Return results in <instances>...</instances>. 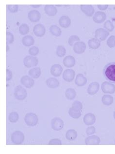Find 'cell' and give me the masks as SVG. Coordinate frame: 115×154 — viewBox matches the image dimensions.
<instances>
[{
	"mask_svg": "<svg viewBox=\"0 0 115 154\" xmlns=\"http://www.w3.org/2000/svg\"><path fill=\"white\" fill-rule=\"evenodd\" d=\"M59 25L62 28L69 27L71 24V20L68 16H62L59 20Z\"/></svg>",
	"mask_w": 115,
	"mask_h": 154,
	"instance_id": "cell-21",
	"label": "cell"
},
{
	"mask_svg": "<svg viewBox=\"0 0 115 154\" xmlns=\"http://www.w3.org/2000/svg\"><path fill=\"white\" fill-rule=\"evenodd\" d=\"M81 9L82 11L89 17H92V16L93 15V14L95 12L93 6L90 5H81Z\"/></svg>",
	"mask_w": 115,
	"mask_h": 154,
	"instance_id": "cell-16",
	"label": "cell"
},
{
	"mask_svg": "<svg viewBox=\"0 0 115 154\" xmlns=\"http://www.w3.org/2000/svg\"><path fill=\"white\" fill-rule=\"evenodd\" d=\"M77 137V132L74 129H70L67 131L66 137L69 140H73Z\"/></svg>",
	"mask_w": 115,
	"mask_h": 154,
	"instance_id": "cell-31",
	"label": "cell"
},
{
	"mask_svg": "<svg viewBox=\"0 0 115 154\" xmlns=\"http://www.w3.org/2000/svg\"><path fill=\"white\" fill-rule=\"evenodd\" d=\"M106 19V15L103 11H97L93 16V20L97 23H101L105 21Z\"/></svg>",
	"mask_w": 115,
	"mask_h": 154,
	"instance_id": "cell-12",
	"label": "cell"
},
{
	"mask_svg": "<svg viewBox=\"0 0 115 154\" xmlns=\"http://www.w3.org/2000/svg\"><path fill=\"white\" fill-rule=\"evenodd\" d=\"M12 72L8 69H6V81L8 82L12 78Z\"/></svg>",
	"mask_w": 115,
	"mask_h": 154,
	"instance_id": "cell-45",
	"label": "cell"
},
{
	"mask_svg": "<svg viewBox=\"0 0 115 154\" xmlns=\"http://www.w3.org/2000/svg\"><path fill=\"white\" fill-rule=\"evenodd\" d=\"M69 113L70 116L74 119H78L80 118L82 114L81 110L73 107L70 108Z\"/></svg>",
	"mask_w": 115,
	"mask_h": 154,
	"instance_id": "cell-26",
	"label": "cell"
},
{
	"mask_svg": "<svg viewBox=\"0 0 115 154\" xmlns=\"http://www.w3.org/2000/svg\"><path fill=\"white\" fill-rule=\"evenodd\" d=\"M114 45H115V41H114Z\"/></svg>",
	"mask_w": 115,
	"mask_h": 154,
	"instance_id": "cell-50",
	"label": "cell"
},
{
	"mask_svg": "<svg viewBox=\"0 0 115 154\" xmlns=\"http://www.w3.org/2000/svg\"><path fill=\"white\" fill-rule=\"evenodd\" d=\"M89 46L90 49H97L99 48L101 45V42L96 38H92L89 39L88 42Z\"/></svg>",
	"mask_w": 115,
	"mask_h": 154,
	"instance_id": "cell-28",
	"label": "cell"
},
{
	"mask_svg": "<svg viewBox=\"0 0 115 154\" xmlns=\"http://www.w3.org/2000/svg\"><path fill=\"white\" fill-rule=\"evenodd\" d=\"M63 68L59 64H55L52 65L51 68V73L54 76L58 77L61 75Z\"/></svg>",
	"mask_w": 115,
	"mask_h": 154,
	"instance_id": "cell-17",
	"label": "cell"
},
{
	"mask_svg": "<svg viewBox=\"0 0 115 154\" xmlns=\"http://www.w3.org/2000/svg\"><path fill=\"white\" fill-rule=\"evenodd\" d=\"M113 116H114V119H115V111L114 112V114H113Z\"/></svg>",
	"mask_w": 115,
	"mask_h": 154,
	"instance_id": "cell-49",
	"label": "cell"
},
{
	"mask_svg": "<svg viewBox=\"0 0 115 154\" xmlns=\"http://www.w3.org/2000/svg\"><path fill=\"white\" fill-rule=\"evenodd\" d=\"M9 50V47L8 45V44H6V52H8Z\"/></svg>",
	"mask_w": 115,
	"mask_h": 154,
	"instance_id": "cell-48",
	"label": "cell"
},
{
	"mask_svg": "<svg viewBox=\"0 0 115 154\" xmlns=\"http://www.w3.org/2000/svg\"><path fill=\"white\" fill-rule=\"evenodd\" d=\"M101 88L105 94H112L115 92V85L110 82H104L101 84Z\"/></svg>",
	"mask_w": 115,
	"mask_h": 154,
	"instance_id": "cell-6",
	"label": "cell"
},
{
	"mask_svg": "<svg viewBox=\"0 0 115 154\" xmlns=\"http://www.w3.org/2000/svg\"><path fill=\"white\" fill-rule=\"evenodd\" d=\"M86 44L83 41H78L73 45V50L77 54H82L86 50Z\"/></svg>",
	"mask_w": 115,
	"mask_h": 154,
	"instance_id": "cell-9",
	"label": "cell"
},
{
	"mask_svg": "<svg viewBox=\"0 0 115 154\" xmlns=\"http://www.w3.org/2000/svg\"><path fill=\"white\" fill-rule=\"evenodd\" d=\"M48 87L52 89H54L59 86V82L58 79L55 78H49L46 82Z\"/></svg>",
	"mask_w": 115,
	"mask_h": 154,
	"instance_id": "cell-24",
	"label": "cell"
},
{
	"mask_svg": "<svg viewBox=\"0 0 115 154\" xmlns=\"http://www.w3.org/2000/svg\"><path fill=\"white\" fill-rule=\"evenodd\" d=\"M72 107L81 110L83 109V104L78 100H76L75 101H74L72 104Z\"/></svg>",
	"mask_w": 115,
	"mask_h": 154,
	"instance_id": "cell-41",
	"label": "cell"
},
{
	"mask_svg": "<svg viewBox=\"0 0 115 154\" xmlns=\"http://www.w3.org/2000/svg\"><path fill=\"white\" fill-rule=\"evenodd\" d=\"M33 32L36 36L42 37L45 35V32H46V28L44 25L42 24H36L34 27Z\"/></svg>",
	"mask_w": 115,
	"mask_h": 154,
	"instance_id": "cell-13",
	"label": "cell"
},
{
	"mask_svg": "<svg viewBox=\"0 0 115 154\" xmlns=\"http://www.w3.org/2000/svg\"><path fill=\"white\" fill-rule=\"evenodd\" d=\"M65 96L69 100H73L76 96V92L73 88L67 89L65 92Z\"/></svg>",
	"mask_w": 115,
	"mask_h": 154,
	"instance_id": "cell-29",
	"label": "cell"
},
{
	"mask_svg": "<svg viewBox=\"0 0 115 154\" xmlns=\"http://www.w3.org/2000/svg\"><path fill=\"white\" fill-rule=\"evenodd\" d=\"M49 29L51 33L54 36H59L61 35V30L57 25H51Z\"/></svg>",
	"mask_w": 115,
	"mask_h": 154,
	"instance_id": "cell-32",
	"label": "cell"
},
{
	"mask_svg": "<svg viewBox=\"0 0 115 154\" xmlns=\"http://www.w3.org/2000/svg\"><path fill=\"white\" fill-rule=\"evenodd\" d=\"M75 72L73 69H67L64 71L63 74V78L67 82H71L75 77Z\"/></svg>",
	"mask_w": 115,
	"mask_h": 154,
	"instance_id": "cell-10",
	"label": "cell"
},
{
	"mask_svg": "<svg viewBox=\"0 0 115 154\" xmlns=\"http://www.w3.org/2000/svg\"><path fill=\"white\" fill-rule=\"evenodd\" d=\"M31 6H32V7H33V8H39V6H41V5H31Z\"/></svg>",
	"mask_w": 115,
	"mask_h": 154,
	"instance_id": "cell-47",
	"label": "cell"
},
{
	"mask_svg": "<svg viewBox=\"0 0 115 154\" xmlns=\"http://www.w3.org/2000/svg\"><path fill=\"white\" fill-rule=\"evenodd\" d=\"M20 83L24 86L28 88L32 87L35 83L34 80L27 75L23 76L21 77L20 79Z\"/></svg>",
	"mask_w": 115,
	"mask_h": 154,
	"instance_id": "cell-11",
	"label": "cell"
},
{
	"mask_svg": "<svg viewBox=\"0 0 115 154\" xmlns=\"http://www.w3.org/2000/svg\"><path fill=\"white\" fill-rule=\"evenodd\" d=\"M109 35V32L103 28H100L95 31V38L98 39L100 41L105 40Z\"/></svg>",
	"mask_w": 115,
	"mask_h": 154,
	"instance_id": "cell-5",
	"label": "cell"
},
{
	"mask_svg": "<svg viewBox=\"0 0 115 154\" xmlns=\"http://www.w3.org/2000/svg\"><path fill=\"white\" fill-rule=\"evenodd\" d=\"M80 38L79 36L76 35H72L69 38L68 43L71 46H73L77 42L80 41Z\"/></svg>",
	"mask_w": 115,
	"mask_h": 154,
	"instance_id": "cell-36",
	"label": "cell"
},
{
	"mask_svg": "<svg viewBox=\"0 0 115 154\" xmlns=\"http://www.w3.org/2000/svg\"><path fill=\"white\" fill-rule=\"evenodd\" d=\"M39 63L38 58L31 56H27L23 59L24 65L27 68L35 67Z\"/></svg>",
	"mask_w": 115,
	"mask_h": 154,
	"instance_id": "cell-7",
	"label": "cell"
},
{
	"mask_svg": "<svg viewBox=\"0 0 115 154\" xmlns=\"http://www.w3.org/2000/svg\"><path fill=\"white\" fill-rule=\"evenodd\" d=\"M27 92L26 89L21 85H18L15 88L14 96L18 100H23L26 98Z\"/></svg>",
	"mask_w": 115,
	"mask_h": 154,
	"instance_id": "cell-3",
	"label": "cell"
},
{
	"mask_svg": "<svg viewBox=\"0 0 115 154\" xmlns=\"http://www.w3.org/2000/svg\"><path fill=\"white\" fill-rule=\"evenodd\" d=\"M99 89H100V85L99 83L97 82H93L89 85L87 92L88 94L90 95H93L97 93L99 90Z\"/></svg>",
	"mask_w": 115,
	"mask_h": 154,
	"instance_id": "cell-19",
	"label": "cell"
},
{
	"mask_svg": "<svg viewBox=\"0 0 115 154\" xmlns=\"http://www.w3.org/2000/svg\"><path fill=\"white\" fill-rule=\"evenodd\" d=\"M24 121L29 127H34L37 125L39 119L38 116L34 113H28L24 117Z\"/></svg>",
	"mask_w": 115,
	"mask_h": 154,
	"instance_id": "cell-2",
	"label": "cell"
},
{
	"mask_svg": "<svg viewBox=\"0 0 115 154\" xmlns=\"http://www.w3.org/2000/svg\"><path fill=\"white\" fill-rule=\"evenodd\" d=\"M98 8H99L100 10H105L106 9H107L108 7V5H98Z\"/></svg>",
	"mask_w": 115,
	"mask_h": 154,
	"instance_id": "cell-46",
	"label": "cell"
},
{
	"mask_svg": "<svg viewBox=\"0 0 115 154\" xmlns=\"http://www.w3.org/2000/svg\"><path fill=\"white\" fill-rule=\"evenodd\" d=\"M96 120V116L92 113H88L84 116L83 121L86 125H93Z\"/></svg>",
	"mask_w": 115,
	"mask_h": 154,
	"instance_id": "cell-15",
	"label": "cell"
},
{
	"mask_svg": "<svg viewBox=\"0 0 115 154\" xmlns=\"http://www.w3.org/2000/svg\"><path fill=\"white\" fill-rule=\"evenodd\" d=\"M44 11L46 14L49 16H54L58 13L57 8L54 5H46L44 7Z\"/></svg>",
	"mask_w": 115,
	"mask_h": 154,
	"instance_id": "cell-20",
	"label": "cell"
},
{
	"mask_svg": "<svg viewBox=\"0 0 115 154\" xmlns=\"http://www.w3.org/2000/svg\"><path fill=\"white\" fill-rule=\"evenodd\" d=\"M66 53V50L64 47L62 46H58L56 49V54L59 57H63Z\"/></svg>",
	"mask_w": 115,
	"mask_h": 154,
	"instance_id": "cell-34",
	"label": "cell"
},
{
	"mask_svg": "<svg viewBox=\"0 0 115 154\" xmlns=\"http://www.w3.org/2000/svg\"><path fill=\"white\" fill-rule=\"evenodd\" d=\"M87 83V79L82 74H78L75 79V83L78 86H83Z\"/></svg>",
	"mask_w": 115,
	"mask_h": 154,
	"instance_id": "cell-23",
	"label": "cell"
},
{
	"mask_svg": "<svg viewBox=\"0 0 115 154\" xmlns=\"http://www.w3.org/2000/svg\"><path fill=\"white\" fill-rule=\"evenodd\" d=\"M39 53V49L36 46H33L30 48L29 50V53L30 55L36 56Z\"/></svg>",
	"mask_w": 115,
	"mask_h": 154,
	"instance_id": "cell-40",
	"label": "cell"
},
{
	"mask_svg": "<svg viewBox=\"0 0 115 154\" xmlns=\"http://www.w3.org/2000/svg\"><path fill=\"white\" fill-rule=\"evenodd\" d=\"M19 115L17 112H13L10 113L8 117V120L11 123H16L19 120Z\"/></svg>",
	"mask_w": 115,
	"mask_h": 154,
	"instance_id": "cell-35",
	"label": "cell"
},
{
	"mask_svg": "<svg viewBox=\"0 0 115 154\" xmlns=\"http://www.w3.org/2000/svg\"><path fill=\"white\" fill-rule=\"evenodd\" d=\"M51 128L54 130L59 131L61 130L64 127V122L59 117H55L51 120Z\"/></svg>",
	"mask_w": 115,
	"mask_h": 154,
	"instance_id": "cell-8",
	"label": "cell"
},
{
	"mask_svg": "<svg viewBox=\"0 0 115 154\" xmlns=\"http://www.w3.org/2000/svg\"><path fill=\"white\" fill-rule=\"evenodd\" d=\"M8 8L9 11L12 13L17 12L19 9V6L18 5H8Z\"/></svg>",
	"mask_w": 115,
	"mask_h": 154,
	"instance_id": "cell-42",
	"label": "cell"
},
{
	"mask_svg": "<svg viewBox=\"0 0 115 154\" xmlns=\"http://www.w3.org/2000/svg\"><path fill=\"white\" fill-rule=\"evenodd\" d=\"M14 40V35L9 32H6V43L12 44Z\"/></svg>",
	"mask_w": 115,
	"mask_h": 154,
	"instance_id": "cell-38",
	"label": "cell"
},
{
	"mask_svg": "<svg viewBox=\"0 0 115 154\" xmlns=\"http://www.w3.org/2000/svg\"><path fill=\"white\" fill-rule=\"evenodd\" d=\"M28 17L32 22L36 23L41 19V14L38 10H32L28 13Z\"/></svg>",
	"mask_w": 115,
	"mask_h": 154,
	"instance_id": "cell-14",
	"label": "cell"
},
{
	"mask_svg": "<svg viewBox=\"0 0 115 154\" xmlns=\"http://www.w3.org/2000/svg\"><path fill=\"white\" fill-rule=\"evenodd\" d=\"M48 144L49 145H61L62 144V142L59 139L55 138V139H51L49 141Z\"/></svg>",
	"mask_w": 115,
	"mask_h": 154,
	"instance_id": "cell-43",
	"label": "cell"
},
{
	"mask_svg": "<svg viewBox=\"0 0 115 154\" xmlns=\"http://www.w3.org/2000/svg\"><path fill=\"white\" fill-rule=\"evenodd\" d=\"M28 74L29 75L34 78V79H38L39 78L42 74L41 69L39 68H35L30 69Z\"/></svg>",
	"mask_w": 115,
	"mask_h": 154,
	"instance_id": "cell-27",
	"label": "cell"
},
{
	"mask_svg": "<svg viewBox=\"0 0 115 154\" xmlns=\"http://www.w3.org/2000/svg\"><path fill=\"white\" fill-rule=\"evenodd\" d=\"M115 39V36L114 35H111L108 38L107 40V45L109 48H113L115 47V45H114Z\"/></svg>",
	"mask_w": 115,
	"mask_h": 154,
	"instance_id": "cell-39",
	"label": "cell"
},
{
	"mask_svg": "<svg viewBox=\"0 0 115 154\" xmlns=\"http://www.w3.org/2000/svg\"><path fill=\"white\" fill-rule=\"evenodd\" d=\"M100 138L96 135H92L89 136L85 140L86 145H98L100 143Z\"/></svg>",
	"mask_w": 115,
	"mask_h": 154,
	"instance_id": "cell-18",
	"label": "cell"
},
{
	"mask_svg": "<svg viewBox=\"0 0 115 154\" xmlns=\"http://www.w3.org/2000/svg\"><path fill=\"white\" fill-rule=\"evenodd\" d=\"M104 27L106 29V30L109 32H112L114 29V25L110 20H107L104 24Z\"/></svg>",
	"mask_w": 115,
	"mask_h": 154,
	"instance_id": "cell-37",
	"label": "cell"
},
{
	"mask_svg": "<svg viewBox=\"0 0 115 154\" xmlns=\"http://www.w3.org/2000/svg\"><path fill=\"white\" fill-rule=\"evenodd\" d=\"M29 32V27L28 25L25 23L21 24L19 27V32L22 35H26Z\"/></svg>",
	"mask_w": 115,
	"mask_h": 154,
	"instance_id": "cell-33",
	"label": "cell"
},
{
	"mask_svg": "<svg viewBox=\"0 0 115 154\" xmlns=\"http://www.w3.org/2000/svg\"><path fill=\"white\" fill-rule=\"evenodd\" d=\"M24 140L23 133L20 131H16L12 133L11 135V140L15 144H20Z\"/></svg>",
	"mask_w": 115,
	"mask_h": 154,
	"instance_id": "cell-4",
	"label": "cell"
},
{
	"mask_svg": "<svg viewBox=\"0 0 115 154\" xmlns=\"http://www.w3.org/2000/svg\"><path fill=\"white\" fill-rule=\"evenodd\" d=\"M63 64L67 68H72L75 65V59L73 57L70 56V55L67 56L63 59Z\"/></svg>",
	"mask_w": 115,
	"mask_h": 154,
	"instance_id": "cell-22",
	"label": "cell"
},
{
	"mask_svg": "<svg viewBox=\"0 0 115 154\" xmlns=\"http://www.w3.org/2000/svg\"><path fill=\"white\" fill-rule=\"evenodd\" d=\"M113 101H114L113 97L109 95H104L101 98V101L104 105H111L113 102Z\"/></svg>",
	"mask_w": 115,
	"mask_h": 154,
	"instance_id": "cell-30",
	"label": "cell"
},
{
	"mask_svg": "<svg viewBox=\"0 0 115 154\" xmlns=\"http://www.w3.org/2000/svg\"><path fill=\"white\" fill-rule=\"evenodd\" d=\"M103 74L106 80L115 83V62L106 65L103 69Z\"/></svg>",
	"mask_w": 115,
	"mask_h": 154,
	"instance_id": "cell-1",
	"label": "cell"
},
{
	"mask_svg": "<svg viewBox=\"0 0 115 154\" xmlns=\"http://www.w3.org/2000/svg\"><path fill=\"white\" fill-rule=\"evenodd\" d=\"M22 42L25 46H31L35 43V39L31 35H26L23 38Z\"/></svg>",
	"mask_w": 115,
	"mask_h": 154,
	"instance_id": "cell-25",
	"label": "cell"
},
{
	"mask_svg": "<svg viewBox=\"0 0 115 154\" xmlns=\"http://www.w3.org/2000/svg\"><path fill=\"white\" fill-rule=\"evenodd\" d=\"M95 130H96L95 128V127H93V126L89 127V128H87V129H86V134H87L88 135H92V134H93L95 133Z\"/></svg>",
	"mask_w": 115,
	"mask_h": 154,
	"instance_id": "cell-44",
	"label": "cell"
},
{
	"mask_svg": "<svg viewBox=\"0 0 115 154\" xmlns=\"http://www.w3.org/2000/svg\"></svg>",
	"mask_w": 115,
	"mask_h": 154,
	"instance_id": "cell-51",
	"label": "cell"
}]
</instances>
